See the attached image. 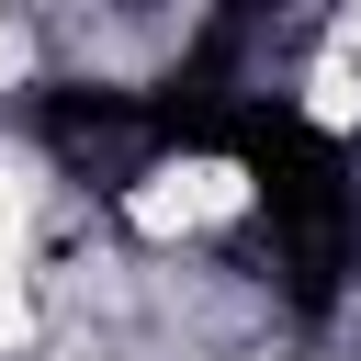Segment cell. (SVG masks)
<instances>
[{
    "mask_svg": "<svg viewBox=\"0 0 361 361\" xmlns=\"http://www.w3.org/2000/svg\"><path fill=\"white\" fill-rule=\"evenodd\" d=\"M248 203V180L226 169V158H180V169H158L147 192H135V226L147 237H192V226H214V214H237Z\"/></svg>",
    "mask_w": 361,
    "mask_h": 361,
    "instance_id": "6da1fadb",
    "label": "cell"
},
{
    "mask_svg": "<svg viewBox=\"0 0 361 361\" xmlns=\"http://www.w3.org/2000/svg\"><path fill=\"white\" fill-rule=\"evenodd\" d=\"M0 68H11V23H0Z\"/></svg>",
    "mask_w": 361,
    "mask_h": 361,
    "instance_id": "277c9868",
    "label": "cell"
},
{
    "mask_svg": "<svg viewBox=\"0 0 361 361\" xmlns=\"http://www.w3.org/2000/svg\"><path fill=\"white\" fill-rule=\"evenodd\" d=\"M23 226H34V180H11V169H0V282L23 271Z\"/></svg>",
    "mask_w": 361,
    "mask_h": 361,
    "instance_id": "7a4b0ae2",
    "label": "cell"
},
{
    "mask_svg": "<svg viewBox=\"0 0 361 361\" xmlns=\"http://www.w3.org/2000/svg\"><path fill=\"white\" fill-rule=\"evenodd\" d=\"M23 338H34V305H23L11 282H0V350H23Z\"/></svg>",
    "mask_w": 361,
    "mask_h": 361,
    "instance_id": "3957f363",
    "label": "cell"
}]
</instances>
